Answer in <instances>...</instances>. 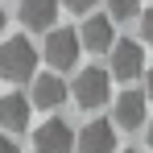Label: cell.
Here are the masks:
<instances>
[{"instance_id":"cell-1","label":"cell","mask_w":153,"mask_h":153,"mask_svg":"<svg viewBox=\"0 0 153 153\" xmlns=\"http://www.w3.org/2000/svg\"><path fill=\"white\" fill-rule=\"evenodd\" d=\"M37 75V46L29 37H4L0 46V79L21 83V79Z\"/></svg>"},{"instance_id":"cell-2","label":"cell","mask_w":153,"mask_h":153,"mask_svg":"<svg viewBox=\"0 0 153 153\" xmlns=\"http://www.w3.org/2000/svg\"><path fill=\"white\" fill-rule=\"evenodd\" d=\"M33 153H79V132L62 116H50L33 128Z\"/></svg>"},{"instance_id":"cell-3","label":"cell","mask_w":153,"mask_h":153,"mask_svg":"<svg viewBox=\"0 0 153 153\" xmlns=\"http://www.w3.org/2000/svg\"><path fill=\"white\" fill-rule=\"evenodd\" d=\"M71 95H75L79 108H103V103H108V95H112V79H108V71H100V66H87V71L75 79Z\"/></svg>"},{"instance_id":"cell-4","label":"cell","mask_w":153,"mask_h":153,"mask_svg":"<svg viewBox=\"0 0 153 153\" xmlns=\"http://www.w3.org/2000/svg\"><path fill=\"white\" fill-rule=\"evenodd\" d=\"M79 50H83L79 29H50V37H46V62L54 71H71L79 62Z\"/></svg>"},{"instance_id":"cell-5","label":"cell","mask_w":153,"mask_h":153,"mask_svg":"<svg viewBox=\"0 0 153 153\" xmlns=\"http://www.w3.org/2000/svg\"><path fill=\"white\" fill-rule=\"evenodd\" d=\"M108 54H112V75L124 79V83H128V79H137L141 71H145V46L132 42V37H120Z\"/></svg>"},{"instance_id":"cell-6","label":"cell","mask_w":153,"mask_h":153,"mask_svg":"<svg viewBox=\"0 0 153 153\" xmlns=\"http://www.w3.org/2000/svg\"><path fill=\"white\" fill-rule=\"evenodd\" d=\"M79 153H116V124L91 120L79 128Z\"/></svg>"},{"instance_id":"cell-7","label":"cell","mask_w":153,"mask_h":153,"mask_svg":"<svg viewBox=\"0 0 153 153\" xmlns=\"http://www.w3.org/2000/svg\"><path fill=\"white\" fill-rule=\"evenodd\" d=\"M79 42H83V50H112L116 46V33H112V17L108 13H95V17H87L83 21V29H79Z\"/></svg>"},{"instance_id":"cell-8","label":"cell","mask_w":153,"mask_h":153,"mask_svg":"<svg viewBox=\"0 0 153 153\" xmlns=\"http://www.w3.org/2000/svg\"><path fill=\"white\" fill-rule=\"evenodd\" d=\"M29 112H33V100H25L21 91L0 95V128L4 132H25L29 128Z\"/></svg>"},{"instance_id":"cell-9","label":"cell","mask_w":153,"mask_h":153,"mask_svg":"<svg viewBox=\"0 0 153 153\" xmlns=\"http://www.w3.org/2000/svg\"><path fill=\"white\" fill-rule=\"evenodd\" d=\"M66 95H71V91H66V83L58 75H50V71H46V75H33V108L54 112V108L66 103Z\"/></svg>"},{"instance_id":"cell-10","label":"cell","mask_w":153,"mask_h":153,"mask_svg":"<svg viewBox=\"0 0 153 153\" xmlns=\"http://www.w3.org/2000/svg\"><path fill=\"white\" fill-rule=\"evenodd\" d=\"M58 4L62 0H21V8H17V17L25 21V29H46L58 21Z\"/></svg>"},{"instance_id":"cell-11","label":"cell","mask_w":153,"mask_h":153,"mask_svg":"<svg viewBox=\"0 0 153 153\" xmlns=\"http://www.w3.org/2000/svg\"><path fill=\"white\" fill-rule=\"evenodd\" d=\"M145 103H149V95L145 91H124L120 100H116V124L120 128H141L145 124Z\"/></svg>"},{"instance_id":"cell-12","label":"cell","mask_w":153,"mask_h":153,"mask_svg":"<svg viewBox=\"0 0 153 153\" xmlns=\"http://www.w3.org/2000/svg\"><path fill=\"white\" fill-rule=\"evenodd\" d=\"M108 13H112L116 21H128V17L141 13V0H108Z\"/></svg>"},{"instance_id":"cell-13","label":"cell","mask_w":153,"mask_h":153,"mask_svg":"<svg viewBox=\"0 0 153 153\" xmlns=\"http://www.w3.org/2000/svg\"><path fill=\"white\" fill-rule=\"evenodd\" d=\"M141 37L153 46V8H149V13H141Z\"/></svg>"},{"instance_id":"cell-14","label":"cell","mask_w":153,"mask_h":153,"mask_svg":"<svg viewBox=\"0 0 153 153\" xmlns=\"http://www.w3.org/2000/svg\"><path fill=\"white\" fill-rule=\"evenodd\" d=\"M62 4H66V8H71V13H87V8H91V4H95V0H62Z\"/></svg>"},{"instance_id":"cell-15","label":"cell","mask_w":153,"mask_h":153,"mask_svg":"<svg viewBox=\"0 0 153 153\" xmlns=\"http://www.w3.org/2000/svg\"><path fill=\"white\" fill-rule=\"evenodd\" d=\"M0 153H21V149H17V141H13V137H0Z\"/></svg>"},{"instance_id":"cell-16","label":"cell","mask_w":153,"mask_h":153,"mask_svg":"<svg viewBox=\"0 0 153 153\" xmlns=\"http://www.w3.org/2000/svg\"><path fill=\"white\" fill-rule=\"evenodd\" d=\"M145 95L153 100V66H149V79H145Z\"/></svg>"},{"instance_id":"cell-17","label":"cell","mask_w":153,"mask_h":153,"mask_svg":"<svg viewBox=\"0 0 153 153\" xmlns=\"http://www.w3.org/2000/svg\"><path fill=\"white\" fill-rule=\"evenodd\" d=\"M4 17H8V13H4V4H0V33H4Z\"/></svg>"},{"instance_id":"cell-18","label":"cell","mask_w":153,"mask_h":153,"mask_svg":"<svg viewBox=\"0 0 153 153\" xmlns=\"http://www.w3.org/2000/svg\"><path fill=\"white\" fill-rule=\"evenodd\" d=\"M149 145H153V120H149Z\"/></svg>"},{"instance_id":"cell-19","label":"cell","mask_w":153,"mask_h":153,"mask_svg":"<svg viewBox=\"0 0 153 153\" xmlns=\"http://www.w3.org/2000/svg\"><path fill=\"white\" fill-rule=\"evenodd\" d=\"M124 153H137V149H124Z\"/></svg>"}]
</instances>
